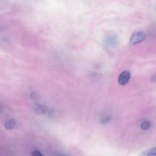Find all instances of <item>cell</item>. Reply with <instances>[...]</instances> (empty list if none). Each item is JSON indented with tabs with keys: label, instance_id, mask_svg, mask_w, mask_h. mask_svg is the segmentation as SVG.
<instances>
[{
	"label": "cell",
	"instance_id": "obj_1",
	"mask_svg": "<svg viewBox=\"0 0 156 156\" xmlns=\"http://www.w3.org/2000/svg\"><path fill=\"white\" fill-rule=\"evenodd\" d=\"M130 78V73L127 71H124L121 73H120V74L119 75L118 82L120 85H124L129 82Z\"/></svg>",
	"mask_w": 156,
	"mask_h": 156
},
{
	"label": "cell",
	"instance_id": "obj_2",
	"mask_svg": "<svg viewBox=\"0 0 156 156\" xmlns=\"http://www.w3.org/2000/svg\"><path fill=\"white\" fill-rule=\"evenodd\" d=\"M144 34L143 32H137L132 35L130 38V43L132 44H138L140 42H141L144 39Z\"/></svg>",
	"mask_w": 156,
	"mask_h": 156
},
{
	"label": "cell",
	"instance_id": "obj_3",
	"mask_svg": "<svg viewBox=\"0 0 156 156\" xmlns=\"http://www.w3.org/2000/svg\"><path fill=\"white\" fill-rule=\"evenodd\" d=\"M16 125V121L14 119H9L5 122V127L7 130L13 129Z\"/></svg>",
	"mask_w": 156,
	"mask_h": 156
},
{
	"label": "cell",
	"instance_id": "obj_4",
	"mask_svg": "<svg viewBox=\"0 0 156 156\" xmlns=\"http://www.w3.org/2000/svg\"><path fill=\"white\" fill-rule=\"evenodd\" d=\"M155 154H156L155 147H153L143 152L138 156H155Z\"/></svg>",
	"mask_w": 156,
	"mask_h": 156
},
{
	"label": "cell",
	"instance_id": "obj_5",
	"mask_svg": "<svg viewBox=\"0 0 156 156\" xmlns=\"http://www.w3.org/2000/svg\"><path fill=\"white\" fill-rule=\"evenodd\" d=\"M151 124V123L150 121H144L143 123H141V127L143 130H147V129H148L150 127Z\"/></svg>",
	"mask_w": 156,
	"mask_h": 156
},
{
	"label": "cell",
	"instance_id": "obj_6",
	"mask_svg": "<svg viewBox=\"0 0 156 156\" xmlns=\"http://www.w3.org/2000/svg\"><path fill=\"white\" fill-rule=\"evenodd\" d=\"M31 156H43V155L39 151L35 150L32 152Z\"/></svg>",
	"mask_w": 156,
	"mask_h": 156
},
{
	"label": "cell",
	"instance_id": "obj_7",
	"mask_svg": "<svg viewBox=\"0 0 156 156\" xmlns=\"http://www.w3.org/2000/svg\"><path fill=\"white\" fill-rule=\"evenodd\" d=\"M55 156H65V155H63V154H62L58 153V154H57L55 155Z\"/></svg>",
	"mask_w": 156,
	"mask_h": 156
}]
</instances>
